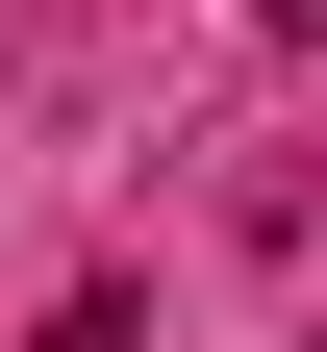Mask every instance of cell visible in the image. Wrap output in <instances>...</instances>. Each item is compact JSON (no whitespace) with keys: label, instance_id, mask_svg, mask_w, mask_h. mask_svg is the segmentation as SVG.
<instances>
[{"label":"cell","instance_id":"6da1fadb","mask_svg":"<svg viewBox=\"0 0 327 352\" xmlns=\"http://www.w3.org/2000/svg\"><path fill=\"white\" fill-rule=\"evenodd\" d=\"M302 352H327V327H302Z\"/></svg>","mask_w":327,"mask_h":352}]
</instances>
